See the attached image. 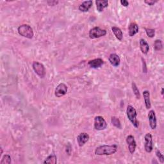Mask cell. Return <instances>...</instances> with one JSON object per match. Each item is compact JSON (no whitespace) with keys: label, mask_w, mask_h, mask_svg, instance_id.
<instances>
[{"label":"cell","mask_w":164,"mask_h":164,"mask_svg":"<svg viewBox=\"0 0 164 164\" xmlns=\"http://www.w3.org/2000/svg\"><path fill=\"white\" fill-rule=\"evenodd\" d=\"M11 157L9 155H5L0 162V164H10Z\"/></svg>","instance_id":"obj_24"},{"label":"cell","mask_w":164,"mask_h":164,"mask_svg":"<svg viewBox=\"0 0 164 164\" xmlns=\"http://www.w3.org/2000/svg\"><path fill=\"white\" fill-rule=\"evenodd\" d=\"M148 117L151 128L152 130H155L157 126V119L155 112L153 110H151L148 113Z\"/></svg>","instance_id":"obj_10"},{"label":"cell","mask_w":164,"mask_h":164,"mask_svg":"<svg viewBox=\"0 0 164 164\" xmlns=\"http://www.w3.org/2000/svg\"><path fill=\"white\" fill-rule=\"evenodd\" d=\"M120 3L124 7H128L129 6V2L127 0H121V1H120Z\"/></svg>","instance_id":"obj_29"},{"label":"cell","mask_w":164,"mask_h":164,"mask_svg":"<svg viewBox=\"0 0 164 164\" xmlns=\"http://www.w3.org/2000/svg\"><path fill=\"white\" fill-rule=\"evenodd\" d=\"M143 97L145 103V106H146L147 109H150L151 108V103L150 100V93L148 91H144L143 92Z\"/></svg>","instance_id":"obj_18"},{"label":"cell","mask_w":164,"mask_h":164,"mask_svg":"<svg viewBox=\"0 0 164 164\" xmlns=\"http://www.w3.org/2000/svg\"><path fill=\"white\" fill-rule=\"evenodd\" d=\"M93 2L92 0L89 1H85L79 5L78 10L82 12H87L90 10V9L92 7Z\"/></svg>","instance_id":"obj_13"},{"label":"cell","mask_w":164,"mask_h":164,"mask_svg":"<svg viewBox=\"0 0 164 164\" xmlns=\"http://www.w3.org/2000/svg\"><path fill=\"white\" fill-rule=\"evenodd\" d=\"M43 163L45 164H46V163L56 164V163H57V158H56V156L55 155V154L52 153L46 158Z\"/></svg>","instance_id":"obj_20"},{"label":"cell","mask_w":164,"mask_h":164,"mask_svg":"<svg viewBox=\"0 0 164 164\" xmlns=\"http://www.w3.org/2000/svg\"><path fill=\"white\" fill-rule=\"evenodd\" d=\"M88 64L92 69H98L104 64V61L102 59H95L90 60Z\"/></svg>","instance_id":"obj_14"},{"label":"cell","mask_w":164,"mask_h":164,"mask_svg":"<svg viewBox=\"0 0 164 164\" xmlns=\"http://www.w3.org/2000/svg\"><path fill=\"white\" fill-rule=\"evenodd\" d=\"M118 147L117 145H103V146H100L95 149L96 155L98 156H110L112 155L115 154L117 151Z\"/></svg>","instance_id":"obj_1"},{"label":"cell","mask_w":164,"mask_h":164,"mask_svg":"<svg viewBox=\"0 0 164 164\" xmlns=\"http://www.w3.org/2000/svg\"><path fill=\"white\" fill-rule=\"evenodd\" d=\"M107 31L105 29L101 28L100 27H94L90 30L89 36L91 39H96L98 38L104 37L106 35Z\"/></svg>","instance_id":"obj_4"},{"label":"cell","mask_w":164,"mask_h":164,"mask_svg":"<svg viewBox=\"0 0 164 164\" xmlns=\"http://www.w3.org/2000/svg\"><path fill=\"white\" fill-rule=\"evenodd\" d=\"M1 149V153H0V156H1L3 154V149H2V148H1V149Z\"/></svg>","instance_id":"obj_32"},{"label":"cell","mask_w":164,"mask_h":164,"mask_svg":"<svg viewBox=\"0 0 164 164\" xmlns=\"http://www.w3.org/2000/svg\"><path fill=\"white\" fill-rule=\"evenodd\" d=\"M156 155L158 157V159H159L160 162L162 163H164V156L163 155V154H162V153L160 152V151L159 149H157L156 151Z\"/></svg>","instance_id":"obj_26"},{"label":"cell","mask_w":164,"mask_h":164,"mask_svg":"<svg viewBox=\"0 0 164 164\" xmlns=\"http://www.w3.org/2000/svg\"><path fill=\"white\" fill-rule=\"evenodd\" d=\"M107 123L102 116H96L94 118V128L96 130H104L107 128Z\"/></svg>","instance_id":"obj_6"},{"label":"cell","mask_w":164,"mask_h":164,"mask_svg":"<svg viewBox=\"0 0 164 164\" xmlns=\"http://www.w3.org/2000/svg\"><path fill=\"white\" fill-rule=\"evenodd\" d=\"M163 91H164V89H163V88H162V91H161V94H162V96L163 95Z\"/></svg>","instance_id":"obj_31"},{"label":"cell","mask_w":164,"mask_h":164,"mask_svg":"<svg viewBox=\"0 0 164 164\" xmlns=\"http://www.w3.org/2000/svg\"><path fill=\"white\" fill-rule=\"evenodd\" d=\"M109 61L113 67H118L121 64V59H120L119 55L116 53H112L110 55Z\"/></svg>","instance_id":"obj_12"},{"label":"cell","mask_w":164,"mask_h":164,"mask_svg":"<svg viewBox=\"0 0 164 164\" xmlns=\"http://www.w3.org/2000/svg\"><path fill=\"white\" fill-rule=\"evenodd\" d=\"M127 114L129 121L134 125V127L136 128L139 127V122H138L137 117V112L136 109L133 106L128 105L127 109Z\"/></svg>","instance_id":"obj_3"},{"label":"cell","mask_w":164,"mask_h":164,"mask_svg":"<svg viewBox=\"0 0 164 164\" xmlns=\"http://www.w3.org/2000/svg\"><path fill=\"white\" fill-rule=\"evenodd\" d=\"M89 138L90 136L88 134L85 133V132H84V133H81L77 137V142L78 144V146L80 147H83L84 145L89 141Z\"/></svg>","instance_id":"obj_11"},{"label":"cell","mask_w":164,"mask_h":164,"mask_svg":"<svg viewBox=\"0 0 164 164\" xmlns=\"http://www.w3.org/2000/svg\"><path fill=\"white\" fill-rule=\"evenodd\" d=\"M47 3L49 6H55L59 3V1H48Z\"/></svg>","instance_id":"obj_30"},{"label":"cell","mask_w":164,"mask_h":164,"mask_svg":"<svg viewBox=\"0 0 164 164\" xmlns=\"http://www.w3.org/2000/svg\"><path fill=\"white\" fill-rule=\"evenodd\" d=\"M126 141H127V143L128 146V149L130 153L131 154H134L137 148V143L135 140V137L133 135H130L127 137Z\"/></svg>","instance_id":"obj_9"},{"label":"cell","mask_w":164,"mask_h":164,"mask_svg":"<svg viewBox=\"0 0 164 164\" xmlns=\"http://www.w3.org/2000/svg\"><path fill=\"white\" fill-rule=\"evenodd\" d=\"M112 30L113 34H114L115 37H116V39L119 41H122L123 39V33L121 28L117 27H113L112 28Z\"/></svg>","instance_id":"obj_17"},{"label":"cell","mask_w":164,"mask_h":164,"mask_svg":"<svg viewBox=\"0 0 164 164\" xmlns=\"http://www.w3.org/2000/svg\"><path fill=\"white\" fill-rule=\"evenodd\" d=\"M95 3L96 5L97 10L99 12H103L105 9L109 7V1H106V0H104V1H102V0H96Z\"/></svg>","instance_id":"obj_16"},{"label":"cell","mask_w":164,"mask_h":164,"mask_svg":"<svg viewBox=\"0 0 164 164\" xmlns=\"http://www.w3.org/2000/svg\"><path fill=\"white\" fill-rule=\"evenodd\" d=\"M131 87H132V90H133V92L135 94V96H136L137 99H139L141 98V94H140V91L138 90V87L137 86V85L135 84V82H132L131 84Z\"/></svg>","instance_id":"obj_22"},{"label":"cell","mask_w":164,"mask_h":164,"mask_svg":"<svg viewBox=\"0 0 164 164\" xmlns=\"http://www.w3.org/2000/svg\"><path fill=\"white\" fill-rule=\"evenodd\" d=\"M144 149L147 153H150L153 150V137L150 133H148L144 137Z\"/></svg>","instance_id":"obj_7"},{"label":"cell","mask_w":164,"mask_h":164,"mask_svg":"<svg viewBox=\"0 0 164 164\" xmlns=\"http://www.w3.org/2000/svg\"><path fill=\"white\" fill-rule=\"evenodd\" d=\"M111 123L113 124V126H114L115 127H116L118 129H122V124L120 120L119 119L118 117L116 116H113L111 118Z\"/></svg>","instance_id":"obj_21"},{"label":"cell","mask_w":164,"mask_h":164,"mask_svg":"<svg viewBox=\"0 0 164 164\" xmlns=\"http://www.w3.org/2000/svg\"><path fill=\"white\" fill-rule=\"evenodd\" d=\"M17 31L18 34L21 36L27 38L28 39H32L34 35V30L32 28H31L30 25L27 24L20 25L17 28Z\"/></svg>","instance_id":"obj_2"},{"label":"cell","mask_w":164,"mask_h":164,"mask_svg":"<svg viewBox=\"0 0 164 164\" xmlns=\"http://www.w3.org/2000/svg\"><path fill=\"white\" fill-rule=\"evenodd\" d=\"M157 2V1H153V0H146V1H144L145 3L149 6H153Z\"/></svg>","instance_id":"obj_28"},{"label":"cell","mask_w":164,"mask_h":164,"mask_svg":"<svg viewBox=\"0 0 164 164\" xmlns=\"http://www.w3.org/2000/svg\"><path fill=\"white\" fill-rule=\"evenodd\" d=\"M154 48L156 51H160L163 48L162 42L160 39H156L154 42Z\"/></svg>","instance_id":"obj_23"},{"label":"cell","mask_w":164,"mask_h":164,"mask_svg":"<svg viewBox=\"0 0 164 164\" xmlns=\"http://www.w3.org/2000/svg\"><path fill=\"white\" fill-rule=\"evenodd\" d=\"M142 71H143V73H146L147 71H148V68H147V66H146V62H145V60L142 58Z\"/></svg>","instance_id":"obj_27"},{"label":"cell","mask_w":164,"mask_h":164,"mask_svg":"<svg viewBox=\"0 0 164 164\" xmlns=\"http://www.w3.org/2000/svg\"><path fill=\"white\" fill-rule=\"evenodd\" d=\"M145 31H146V33L149 37L153 38L155 37V29L145 28Z\"/></svg>","instance_id":"obj_25"},{"label":"cell","mask_w":164,"mask_h":164,"mask_svg":"<svg viewBox=\"0 0 164 164\" xmlns=\"http://www.w3.org/2000/svg\"><path fill=\"white\" fill-rule=\"evenodd\" d=\"M67 86L64 83H61L56 87L55 91V96L57 98H61L66 95L67 93Z\"/></svg>","instance_id":"obj_8"},{"label":"cell","mask_w":164,"mask_h":164,"mask_svg":"<svg viewBox=\"0 0 164 164\" xmlns=\"http://www.w3.org/2000/svg\"><path fill=\"white\" fill-rule=\"evenodd\" d=\"M139 31V28L135 23H131L128 27V35L130 37H134Z\"/></svg>","instance_id":"obj_15"},{"label":"cell","mask_w":164,"mask_h":164,"mask_svg":"<svg viewBox=\"0 0 164 164\" xmlns=\"http://www.w3.org/2000/svg\"><path fill=\"white\" fill-rule=\"evenodd\" d=\"M140 48L141 52L143 54L146 55L149 52V44L143 39H141L140 40Z\"/></svg>","instance_id":"obj_19"},{"label":"cell","mask_w":164,"mask_h":164,"mask_svg":"<svg viewBox=\"0 0 164 164\" xmlns=\"http://www.w3.org/2000/svg\"><path fill=\"white\" fill-rule=\"evenodd\" d=\"M32 67L35 73L39 76L41 78H44L45 77L46 72L45 66L41 63L35 61L32 64Z\"/></svg>","instance_id":"obj_5"}]
</instances>
